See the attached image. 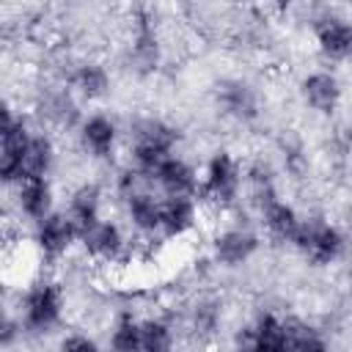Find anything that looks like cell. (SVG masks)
<instances>
[{
  "label": "cell",
  "instance_id": "obj_18",
  "mask_svg": "<svg viewBox=\"0 0 352 352\" xmlns=\"http://www.w3.org/2000/svg\"><path fill=\"white\" fill-rule=\"evenodd\" d=\"M217 99L223 104V110L239 121H250L256 118L258 113V99H256V91L242 82V80H226L217 85Z\"/></svg>",
  "mask_w": 352,
  "mask_h": 352
},
{
  "label": "cell",
  "instance_id": "obj_5",
  "mask_svg": "<svg viewBox=\"0 0 352 352\" xmlns=\"http://www.w3.org/2000/svg\"><path fill=\"white\" fill-rule=\"evenodd\" d=\"M258 245H261V236L248 223H231V226H226L214 234L212 256L223 267H242L253 258Z\"/></svg>",
  "mask_w": 352,
  "mask_h": 352
},
{
  "label": "cell",
  "instance_id": "obj_6",
  "mask_svg": "<svg viewBox=\"0 0 352 352\" xmlns=\"http://www.w3.org/2000/svg\"><path fill=\"white\" fill-rule=\"evenodd\" d=\"M33 242L44 258L58 261L80 242V234H77L74 223L69 220V214L63 209H55L50 217H44L41 223L33 226Z\"/></svg>",
  "mask_w": 352,
  "mask_h": 352
},
{
  "label": "cell",
  "instance_id": "obj_16",
  "mask_svg": "<svg viewBox=\"0 0 352 352\" xmlns=\"http://www.w3.org/2000/svg\"><path fill=\"white\" fill-rule=\"evenodd\" d=\"M55 140L47 135V132H33L25 154H22V162H19V182H28V179H47L52 165H55Z\"/></svg>",
  "mask_w": 352,
  "mask_h": 352
},
{
  "label": "cell",
  "instance_id": "obj_13",
  "mask_svg": "<svg viewBox=\"0 0 352 352\" xmlns=\"http://www.w3.org/2000/svg\"><path fill=\"white\" fill-rule=\"evenodd\" d=\"M66 85L74 91L77 99H85V102H99L110 94V72L104 69V63L99 60H77V66L72 69Z\"/></svg>",
  "mask_w": 352,
  "mask_h": 352
},
{
  "label": "cell",
  "instance_id": "obj_22",
  "mask_svg": "<svg viewBox=\"0 0 352 352\" xmlns=\"http://www.w3.org/2000/svg\"><path fill=\"white\" fill-rule=\"evenodd\" d=\"M58 352H102V346L85 333H69L60 338Z\"/></svg>",
  "mask_w": 352,
  "mask_h": 352
},
{
  "label": "cell",
  "instance_id": "obj_17",
  "mask_svg": "<svg viewBox=\"0 0 352 352\" xmlns=\"http://www.w3.org/2000/svg\"><path fill=\"white\" fill-rule=\"evenodd\" d=\"M258 220H261V228L267 231V236H270L272 242H289V245H292V239H294V234H297L302 217L297 214V209H294L292 204L275 198V201L258 214Z\"/></svg>",
  "mask_w": 352,
  "mask_h": 352
},
{
  "label": "cell",
  "instance_id": "obj_3",
  "mask_svg": "<svg viewBox=\"0 0 352 352\" xmlns=\"http://www.w3.org/2000/svg\"><path fill=\"white\" fill-rule=\"evenodd\" d=\"M63 316V289L58 280L41 278L30 283V289L19 300V324L30 336H44L58 327Z\"/></svg>",
  "mask_w": 352,
  "mask_h": 352
},
{
  "label": "cell",
  "instance_id": "obj_1",
  "mask_svg": "<svg viewBox=\"0 0 352 352\" xmlns=\"http://www.w3.org/2000/svg\"><path fill=\"white\" fill-rule=\"evenodd\" d=\"M242 182H245V168L239 165V160L231 151L217 148L204 165L198 204L214 206V209H231L239 201Z\"/></svg>",
  "mask_w": 352,
  "mask_h": 352
},
{
  "label": "cell",
  "instance_id": "obj_20",
  "mask_svg": "<svg viewBox=\"0 0 352 352\" xmlns=\"http://www.w3.org/2000/svg\"><path fill=\"white\" fill-rule=\"evenodd\" d=\"M140 341L143 352H176V330L162 316L140 319Z\"/></svg>",
  "mask_w": 352,
  "mask_h": 352
},
{
  "label": "cell",
  "instance_id": "obj_8",
  "mask_svg": "<svg viewBox=\"0 0 352 352\" xmlns=\"http://www.w3.org/2000/svg\"><path fill=\"white\" fill-rule=\"evenodd\" d=\"M77 140L88 157L107 160V157H113L116 143H118V124L107 113H91L77 126Z\"/></svg>",
  "mask_w": 352,
  "mask_h": 352
},
{
  "label": "cell",
  "instance_id": "obj_11",
  "mask_svg": "<svg viewBox=\"0 0 352 352\" xmlns=\"http://www.w3.org/2000/svg\"><path fill=\"white\" fill-rule=\"evenodd\" d=\"M14 198H16L19 214L28 217L33 226L55 212V192L50 179H28L14 184Z\"/></svg>",
  "mask_w": 352,
  "mask_h": 352
},
{
  "label": "cell",
  "instance_id": "obj_14",
  "mask_svg": "<svg viewBox=\"0 0 352 352\" xmlns=\"http://www.w3.org/2000/svg\"><path fill=\"white\" fill-rule=\"evenodd\" d=\"M77 234L82 236L96 220H102V190L94 182H82L69 192V204L63 206Z\"/></svg>",
  "mask_w": 352,
  "mask_h": 352
},
{
  "label": "cell",
  "instance_id": "obj_7",
  "mask_svg": "<svg viewBox=\"0 0 352 352\" xmlns=\"http://www.w3.org/2000/svg\"><path fill=\"white\" fill-rule=\"evenodd\" d=\"M300 96H302V104L308 110H314L319 116H333L341 107L344 88H341V82L333 72L316 69V72H308L300 80Z\"/></svg>",
  "mask_w": 352,
  "mask_h": 352
},
{
  "label": "cell",
  "instance_id": "obj_23",
  "mask_svg": "<svg viewBox=\"0 0 352 352\" xmlns=\"http://www.w3.org/2000/svg\"><path fill=\"white\" fill-rule=\"evenodd\" d=\"M300 352H330V346H327V341L319 336V338H314L308 346H302Z\"/></svg>",
  "mask_w": 352,
  "mask_h": 352
},
{
  "label": "cell",
  "instance_id": "obj_19",
  "mask_svg": "<svg viewBox=\"0 0 352 352\" xmlns=\"http://www.w3.org/2000/svg\"><path fill=\"white\" fill-rule=\"evenodd\" d=\"M253 333V352H286L283 341V316L275 311H261L250 322Z\"/></svg>",
  "mask_w": 352,
  "mask_h": 352
},
{
  "label": "cell",
  "instance_id": "obj_10",
  "mask_svg": "<svg viewBox=\"0 0 352 352\" xmlns=\"http://www.w3.org/2000/svg\"><path fill=\"white\" fill-rule=\"evenodd\" d=\"M80 245H82L88 258L102 261V264H113V261L121 258V253L126 248V239H124V231L116 220L102 217L80 236Z\"/></svg>",
  "mask_w": 352,
  "mask_h": 352
},
{
  "label": "cell",
  "instance_id": "obj_15",
  "mask_svg": "<svg viewBox=\"0 0 352 352\" xmlns=\"http://www.w3.org/2000/svg\"><path fill=\"white\" fill-rule=\"evenodd\" d=\"M126 220L135 228L140 239H154L162 226V195L160 192H146L124 201Z\"/></svg>",
  "mask_w": 352,
  "mask_h": 352
},
{
  "label": "cell",
  "instance_id": "obj_2",
  "mask_svg": "<svg viewBox=\"0 0 352 352\" xmlns=\"http://www.w3.org/2000/svg\"><path fill=\"white\" fill-rule=\"evenodd\" d=\"M292 248L308 264L327 267V264H333V261L341 258V253L346 248V236L327 217H322V214H305L300 220V228H297L294 239H292Z\"/></svg>",
  "mask_w": 352,
  "mask_h": 352
},
{
  "label": "cell",
  "instance_id": "obj_12",
  "mask_svg": "<svg viewBox=\"0 0 352 352\" xmlns=\"http://www.w3.org/2000/svg\"><path fill=\"white\" fill-rule=\"evenodd\" d=\"M201 223V204L198 198H162V226L160 236L182 239L195 231Z\"/></svg>",
  "mask_w": 352,
  "mask_h": 352
},
{
  "label": "cell",
  "instance_id": "obj_21",
  "mask_svg": "<svg viewBox=\"0 0 352 352\" xmlns=\"http://www.w3.org/2000/svg\"><path fill=\"white\" fill-rule=\"evenodd\" d=\"M107 352H143L140 319H135L132 314H121L107 336Z\"/></svg>",
  "mask_w": 352,
  "mask_h": 352
},
{
  "label": "cell",
  "instance_id": "obj_9",
  "mask_svg": "<svg viewBox=\"0 0 352 352\" xmlns=\"http://www.w3.org/2000/svg\"><path fill=\"white\" fill-rule=\"evenodd\" d=\"M154 182L162 198H198V190H201V179L195 168L179 154L168 157L160 165V170L154 173Z\"/></svg>",
  "mask_w": 352,
  "mask_h": 352
},
{
  "label": "cell",
  "instance_id": "obj_4",
  "mask_svg": "<svg viewBox=\"0 0 352 352\" xmlns=\"http://www.w3.org/2000/svg\"><path fill=\"white\" fill-rule=\"evenodd\" d=\"M311 30H314V41L316 50L324 60H346L352 58V19L330 11H322L311 19Z\"/></svg>",
  "mask_w": 352,
  "mask_h": 352
},
{
  "label": "cell",
  "instance_id": "obj_24",
  "mask_svg": "<svg viewBox=\"0 0 352 352\" xmlns=\"http://www.w3.org/2000/svg\"><path fill=\"white\" fill-rule=\"evenodd\" d=\"M344 140H346V146H352V121L344 124Z\"/></svg>",
  "mask_w": 352,
  "mask_h": 352
}]
</instances>
